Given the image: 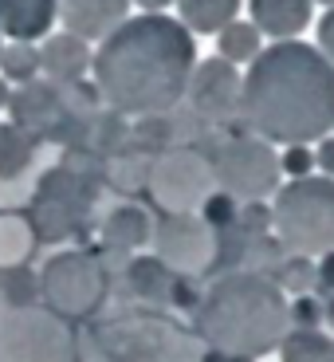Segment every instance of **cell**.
Returning a JSON list of instances; mask_svg holds the SVG:
<instances>
[{
    "label": "cell",
    "instance_id": "cell-18",
    "mask_svg": "<svg viewBox=\"0 0 334 362\" xmlns=\"http://www.w3.org/2000/svg\"><path fill=\"white\" fill-rule=\"evenodd\" d=\"M240 12V0H177V20L189 36H217Z\"/></svg>",
    "mask_w": 334,
    "mask_h": 362
},
{
    "label": "cell",
    "instance_id": "cell-24",
    "mask_svg": "<svg viewBox=\"0 0 334 362\" xmlns=\"http://www.w3.org/2000/svg\"><path fill=\"white\" fill-rule=\"evenodd\" d=\"M0 71L8 75L12 83H32L40 71V47L32 44H8L0 52Z\"/></svg>",
    "mask_w": 334,
    "mask_h": 362
},
{
    "label": "cell",
    "instance_id": "cell-14",
    "mask_svg": "<svg viewBox=\"0 0 334 362\" xmlns=\"http://www.w3.org/2000/svg\"><path fill=\"white\" fill-rule=\"evenodd\" d=\"M90 47L87 40L71 36V32H59V36H47L40 47V71L52 83H79L83 71L90 67Z\"/></svg>",
    "mask_w": 334,
    "mask_h": 362
},
{
    "label": "cell",
    "instance_id": "cell-6",
    "mask_svg": "<svg viewBox=\"0 0 334 362\" xmlns=\"http://www.w3.org/2000/svg\"><path fill=\"white\" fill-rule=\"evenodd\" d=\"M0 362H79L71 323L32 303L4 308L0 311Z\"/></svg>",
    "mask_w": 334,
    "mask_h": 362
},
{
    "label": "cell",
    "instance_id": "cell-32",
    "mask_svg": "<svg viewBox=\"0 0 334 362\" xmlns=\"http://www.w3.org/2000/svg\"><path fill=\"white\" fill-rule=\"evenodd\" d=\"M4 99H8V95H4V87H0V103H4Z\"/></svg>",
    "mask_w": 334,
    "mask_h": 362
},
{
    "label": "cell",
    "instance_id": "cell-8",
    "mask_svg": "<svg viewBox=\"0 0 334 362\" xmlns=\"http://www.w3.org/2000/svg\"><path fill=\"white\" fill-rule=\"evenodd\" d=\"M107 291V272L90 252H59L40 272V296L47 311L64 319H83L99 308Z\"/></svg>",
    "mask_w": 334,
    "mask_h": 362
},
{
    "label": "cell",
    "instance_id": "cell-21",
    "mask_svg": "<svg viewBox=\"0 0 334 362\" xmlns=\"http://www.w3.org/2000/svg\"><path fill=\"white\" fill-rule=\"evenodd\" d=\"M32 245H36L32 221L0 213V268H20L28 260V252H32Z\"/></svg>",
    "mask_w": 334,
    "mask_h": 362
},
{
    "label": "cell",
    "instance_id": "cell-10",
    "mask_svg": "<svg viewBox=\"0 0 334 362\" xmlns=\"http://www.w3.org/2000/svg\"><path fill=\"white\" fill-rule=\"evenodd\" d=\"M157 260L169 272H205L217 260V233L197 213H165V221L154 228Z\"/></svg>",
    "mask_w": 334,
    "mask_h": 362
},
{
    "label": "cell",
    "instance_id": "cell-5",
    "mask_svg": "<svg viewBox=\"0 0 334 362\" xmlns=\"http://www.w3.org/2000/svg\"><path fill=\"white\" fill-rule=\"evenodd\" d=\"M271 228L291 256L334 252V177L311 173L280 185L271 197Z\"/></svg>",
    "mask_w": 334,
    "mask_h": 362
},
{
    "label": "cell",
    "instance_id": "cell-9",
    "mask_svg": "<svg viewBox=\"0 0 334 362\" xmlns=\"http://www.w3.org/2000/svg\"><path fill=\"white\" fill-rule=\"evenodd\" d=\"M213 165L201 154L185 150V154H165L162 162L150 170V189H154L157 205L165 213H197L208 197H213Z\"/></svg>",
    "mask_w": 334,
    "mask_h": 362
},
{
    "label": "cell",
    "instance_id": "cell-26",
    "mask_svg": "<svg viewBox=\"0 0 334 362\" xmlns=\"http://www.w3.org/2000/svg\"><path fill=\"white\" fill-rule=\"evenodd\" d=\"M291 323H299V331H315L323 323V308L311 303V299H295L291 303Z\"/></svg>",
    "mask_w": 334,
    "mask_h": 362
},
{
    "label": "cell",
    "instance_id": "cell-29",
    "mask_svg": "<svg viewBox=\"0 0 334 362\" xmlns=\"http://www.w3.org/2000/svg\"><path fill=\"white\" fill-rule=\"evenodd\" d=\"M315 284H318V291H323V296H334V252L318 256V264H315Z\"/></svg>",
    "mask_w": 334,
    "mask_h": 362
},
{
    "label": "cell",
    "instance_id": "cell-17",
    "mask_svg": "<svg viewBox=\"0 0 334 362\" xmlns=\"http://www.w3.org/2000/svg\"><path fill=\"white\" fill-rule=\"evenodd\" d=\"M102 240H107V248H114V252H134V248L154 240V225L145 217V209L118 205L107 217V225H102Z\"/></svg>",
    "mask_w": 334,
    "mask_h": 362
},
{
    "label": "cell",
    "instance_id": "cell-3",
    "mask_svg": "<svg viewBox=\"0 0 334 362\" xmlns=\"http://www.w3.org/2000/svg\"><path fill=\"white\" fill-rule=\"evenodd\" d=\"M287 335L291 303L280 284L260 272H228L197 303V339L232 362L260 358Z\"/></svg>",
    "mask_w": 334,
    "mask_h": 362
},
{
    "label": "cell",
    "instance_id": "cell-28",
    "mask_svg": "<svg viewBox=\"0 0 334 362\" xmlns=\"http://www.w3.org/2000/svg\"><path fill=\"white\" fill-rule=\"evenodd\" d=\"M315 36H318V52H323L326 59L334 64V8L323 12V20H318V32H315Z\"/></svg>",
    "mask_w": 334,
    "mask_h": 362
},
{
    "label": "cell",
    "instance_id": "cell-12",
    "mask_svg": "<svg viewBox=\"0 0 334 362\" xmlns=\"http://www.w3.org/2000/svg\"><path fill=\"white\" fill-rule=\"evenodd\" d=\"M59 20L79 40H107L118 24L130 20V0H55Z\"/></svg>",
    "mask_w": 334,
    "mask_h": 362
},
{
    "label": "cell",
    "instance_id": "cell-23",
    "mask_svg": "<svg viewBox=\"0 0 334 362\" xmlns=\"http://www.w3.org/2000/svg\"><path fill=\"white\" fill-rule=\"evenodd\" d=\"M32 162V138L20 127H0V181L16 177Z\"/></svg>",
    "mask_w": 334,
    "mask_h": 362
},
{
    "label": "cell",
    "instance_id": "cell-22",
    "mask_svg": "<svg viewBox=\"0 0 334 362\" xmlns=\"http://www.w3.org/2000/svg\"><path fill=\"white\" fill-rule=\"evenodd\" d=\"M283 362H334V343L323 331H291L283 339Z\"/></svg>",
    "mask_w": 334,
    "mask_h": 362
},
{
    "label": "cell",
    "instance_id": "cell-7",
    "mask_svg": "<svg viewBox=\"0 0 334 362\" xmlns=\"http://www.w3.org/2000/svg\"><path fill=\"white\" fill-rule=\"evenodd\" d=\"M208 165H213V181L220 185V193H228L240 205L268 201L280 193V154L256 134L225 138Z\"/></svg>",
    "mask_w": 334,
    "mask_h": 362
},
{
    "label": "cell",
    "instance_id": "cell-33",
    "mask_svg": "<svg viewBox=\"0 0 334 362\" xmlns=\"http://www.w3.org/2000/svg\"><path fill=\"white\" fill-rule=\"evenodd\" d=\"M0 52H4V44H0Z\"/></svg>",
    "mask_w": 334,
    "mask_h": 362
},
{
    "label": "cell",
    "instance_id": "cell-19",
    "mask_svg": "<svg viewBox=\"0 0 334 362\" xmlns=\"http://www.w3.org/2000/svg\"><path fill=\"white\" fill-rule=\"evenodd\" d=\"M126 280H130V291L138 299H145V303H165L173 291V272L157 256H138V260H130Z\"/></svg>",
    "mask_w": 334,
    "mask_h": 362
},
{
    "label": "cell",
    "instance_id": "cell-13",
    "mask_svg": "<svg viewBox=\"0 0 334 362\" xmlns=\"http://www.w3.org/2000/svg\"><path fill=\"white\" fill-rule=\"evenodd\" d=\"M55 20H59L55 0H0V36H8L12 44L44 40Z\"/></svg>",
    "mask_w": 334,
    "mask_h": 362
},
{
    "label": "cell",
    "instance_id": "cell-20",
    "mask_svg": "<svg viewBox=\"0 0 334 362\" xmlns=\"http://www.w3.org/2000/svg\"><path fill=\"white\" fill-rule=\"evenodd\" d=\"M217 47H220V59H228V64H252L263 52V36L252 20H232L228 28L217 32Z\"/></svg>",
    "mask_w": 334,
    "mask_h": 362
},
{
    "label": "cell",
    "instance_id": "cell-16",
    "mask_svg": "<svg viewBox=\"0 0 334 362\" xmlns=\"http://www.w3.org/2000/svg\"><path fill=\"white\" fill-rule=\"evenodd\" d=\"M12 115H16V127L20 130H47L55 118L64 115V103H59V90L52 83H24V87L12 95Z\"/></svg>",
    "mask_w": 334,
    "mask_h": 362
},
{
    "label": "cell",
    "instance_id": "cell-25",
    "mask_svg": "<svg viewBox=\"0 0 334 362\" xmlns=\"http://www.w3.org/2000/svg\"><path fill=\"white\" fill-rule=\"evenodd\" d=\"M280 173H283L287 181L311 177V173H315V150H311V146H283Z\"/></svg>",
    "mask_w": 334,
    "mask_h": 362
},
{
    "label": "cell",
    "instance_id": "cell-4",
    "mask_svg": "<svg viewBox=\"0 0 334 362\" xmlns=\"http://www.w3.org/2000/svg\"><path fill=\"white\" fill-rule=\"evenodd\" d=\"M79 362H205L201 339L165 315H130L87 339Z\"/></svg>",
    "mask_w": 334,
    "mask_h": 362
},
{
    "label": "cell",
    "instance_id": "cell-27",
    "mask_svg": "<svg viewBox=\"0 0 334 362\" xmlns=\"http://www.w3.org/2000/svg\"><path fill=\"white\" fill-rule=\"evenodd\" d=\"M315 170L323 173V177H334V134H326L315 142Z\"/></svg>",
    "mask_w": 334,
    "mask_h": 362
},
{
    "label": "cell",
    "instance_id": "cell-1",
    "mask_svg": "<svg viewBox=\"0 0 334 362\" xmlns=\"http://www.w3.org/2000/svg\"><path fill=\"white\" fill-rule=\"evenodd\" d=\"M197 44L185 24L165 12H142L118 24L90 59L102 103L118 115L138 118L169 115L189 90Z\"/></svg>",
    "mask_w": 334,
    "mask_h": 362
},
{
    "label": "cell",
    "instance_id": "cell-11",
    "mask_svg": "<svg viewBox=\"0 0 334 362\" xmlns=\"http://www.w3.org/2000/svg\"><path fill=\"white\" fill-rule=\"evenodd\" d=\"M240 83H244V75L236 71V64L213 55V59L193 67L185 95L205 118H228V115H240Z\"/></svg>",
    "mask_w": 334,
    "mask_h": 362
},
{
    "label": "cell",
    "instance_id": "cell-30",
    "mask_svg": "<svg viewBox=\"0 0 334 362\" xmlns=\"http://www.w3.org/2000/svg\"><path fill=\"white\" fill-rule=\"evenodd\" d=\"M130 4H138V8H145V12H162V8H169L173 0H130Z\"/></svg>",
    "mask_w": 334,
    "mask_h": 362
},
{
    "label": "cell",
    "instance_id": "cell-31",
    "mask_svg": "<svg viewBox=\"0 0 334 362\" xmlns=\"http://www.w3.org/2000/svg\"><path fill=\"white\" fill-rule=\"evenodd\" d=\"M311 4H326V8H334V0H311Z\"/></svg>",
    "mask_w": 334,
    "mask_h": 362
},
{
    "label": "cell",
    "instance_id": "cell-15",
    "mask_svg": "<svg viewBox=\"0 0 334 362\" xmlns=\"http://www.w3.org/2000/svg\"><path fill=\"white\" fill-rule=\"evenodd\" d=\"M248 12L260 36H271L275 44L295 40L311 24V0H248Z\"/></svg>",
    "mask_w": 334,
    "mask_h": 362
},
{
    "label": "cell",
    "instance_id": "cell-2",
    "mask_svg": "<svg viewBox=\"0 0 334 362\" xmlns=\"http://www.w3.org/2000/svg\"><path fill=\"white\" fill-rule=\"evenodd\" d=\"M240 118L263 142L311 146L326 138L334 130V64L299 40L263 47L240 83Z\"/></svg>",
    "mask_w": 334,
    "mask_h": 362
}]
</instances>
